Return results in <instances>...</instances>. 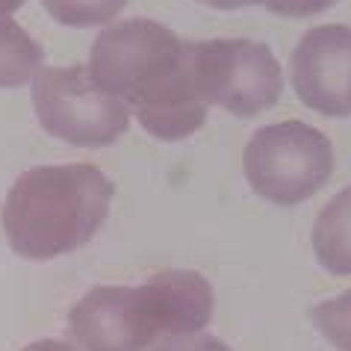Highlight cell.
Wrapping results in <instances>:
<instances>
[{"label": "cell", "mask_w": 351, "mask_h": 351, "mask_svg": "<svg viewBox=\"0 0 351 351\" xmlns=\"http://www.w3.org/2000/svg\"><path fill=\"white\" fill-rule=\"evenodd\" d=\"M334 3H339V0H266V6L271 12L287 15V18H307V15L325 12Z\"/></svg>", "instance_id": "obj_13"}, {"label": "cell", "mask_w": 351, "mask_h": 351, "mask_svg": "<svg viewBox=\"0 0 351 351\" xmlns=\"http://www.w3.org/2000/svg\"><path fill=\"white\" fill-rule=\"evenodd\" d=\"M213 9H242V6H254V3H266V0H198Z\"/></svg>", "instance_id": "obj_15"}, {"label": "cell", "mask_w": 351, "mask_h": 351, "mask_svg": "<svg viewBox=\"0 0 351 351\" xmlns=\"http://www.w3.org/2000/svg\"><path fill=\"white\" fill-rule=\"evenodd\" d=\"M38 124L77 148H106L130 124V106L92 80L89 68H42L33 77Z\"/></svg>", "instance_id": "obj_6"}, {"label": "cell", "mask_w": 351, "mask_h": 351, "mask_svg": "<svg viewBox=\"0 0 351 351\" xmlns=\"http://www.w3.org/2000/svg\"><path fill=\"white\" fill-rule=\"evenodd\" d=\"M192 83L204 104L221 106L239 119L271 110L284 92V71L263 42L210 38L189 42Z\"/></svg>", "instance_id": "obj_5"}, {"label": "cell", "mask_w": 351, "mask_h": 351, "mask_svg": "<svg viewBox=\"0 0 351 351\" xmlns=\"http://www.w3.org/2000/svg\"><path fill=\"white\" fill-rule=\"evenodd\" d=\"M310 319L322 337L339 351H351V289L339 292L310 310Z\"/></svg>", "instance_id": "obj_11"}, {"label": "cell", "mask_w": 351, "mask_h": 351, "mask_svg": "<svg viewBox=\"0 0 351 351\" xmlns=\"http://www.w3.org/2000/svg\"><path fill=\"white\" fill-rule=\"evenodd\" d=\"M248 186L278 207L313 198L334 171V145L304 121H278L260 128L242 154Z\"/></svg>", "instance_id": "obj_4"}, {"label": "cell", "mask_w": 351, "mask_h": 351, "mask_svg": "<svg viewBox=\"0 0 351 351\" xmlns=\"http://www.w3.org/2000/svg\"><path fill=\"white\" fill-rule=\"evenodd\" d=\"M289 80L313 112L351 115V27L322 24L301 36L289 60Z\"/></svg>", "instance_id": "obj_7"}, {"label": "cell", "mask_w": 351, "mask_h": 351, "mask_svg": "<svg viewBox=\"0 0 351 351\" xmlns=\"http://www.w3.org/2000/svg\"><path fill=\"white\" fill-rule=\"evenodd\" d=\"M42 45L9 15H0V89L33 83V77L42 71Z\"/></svg>", "instance_id": "obj_9"}, {"label": "cell", "mask_w": 351, "mask_h": 351, "mask_svg": "<svg viewBox=\"0 0 351 351\" xmlns=\"http://www.w3.org/2000/svg\"><path fill=\"white\" fill-rule=\"evenodd\" d=\"M186 45L151 18H128L101 30L89 53V74L104 92L133 106L157 95L180 74Z\"/></svg>", "instance_id": "obj_3"}, {"label": "cell", "mask_w": 351, "mask_h": 351, "mask_svg": "<svg viewBox=\"0 0 351 351\" xmlns=\"http://www.w3.org/2000/svg\"><path fill=\"white\" fill-rule=\"evenodd\" d=\"M313 251L325 271L337 278L351 275V186L339 189L319 210L313 224Z\"/></svg>", "instance_id": "obj_8"}, {"label": "cell", "mask_w": 351, "mask_h": 351, "mask_svg": "<svg viewBox=\"0 0 351 351\" xmlns=\"http://www.w3.org/2000/svg\"><path fill=\"white\" fill-rule=\"evenodd\" d=\"M24 351H77L71 343H62V339H38V343H30Z\"/></svg>", "instance_id": "obj_14"}, {"label": "cell", "mask_w": 351, "mask_h": 351, "mask_svg": "<svg viewBox=\"0 0 351 351\" xmlns=\"http://www.w3.org/2000/svg\"><path fill=\"white\" fill-rule=\"evenodd\" d=\"M27 0H0V15H9V12H15L18 6H24Z\"/></svg>", "instance_id": "obj_16"}, {"label": "cell", "mask_w": 351, "mask_h": 351, "mask_svg": "<svg viewBox=\"0 0 351 351\" xmlns=\"http://www.w3.org/2000/svg\"><path fill=\"white\" fill-rule=\"evenodd\" d=\"M216 295L198 271H154L142 287H95L68 310V334L80 351H151L165 337L198 334Z\"/></svg>", "instance_id": "obj_1"}, {"label": "cell", "mask_w": 351, "mask_h": 351, "mask_svg": "<svg viewBox=\"0 0 351 351\" xmlns=\"http://www.w3.org/2000/svg\"><path fill=\"white\" fill-rule=\"evenodd\" d=\"M154 351H230L219 337L210 334H178L165 337L162 343L154 346Z\"/></svg>", "instance_id": "obj_12"}, {"label": "cell", "mask_w": 351, "mask_h": 351, "mask_svg": "<svg viewBox=\"0 0 351 351\" xmlns=\"http://www.w3.org/2000/svg\"><path fill=\"white\" fill-rule=\"evenodd\" d=\"M115 186L92 162L36 165L6 192L3 233L24 260H53L83 248L110 216Z\"/></svg>", "instance_id": "obj_2"}, {"label": "cell", "mask_w": 351, "mask_h": 351, "mask_svg": "<svg viewBox=\"0 0 351 351\" xmlns=\"http://www.w3.org/2000/svg\"><path fill=\"white\" fill-rule=\"evenodd\" d=\"M53 21L65 27H97L112 21L128 0H42Z\"/></svg>", "instance_id": "obj_10"}]
</instances>
